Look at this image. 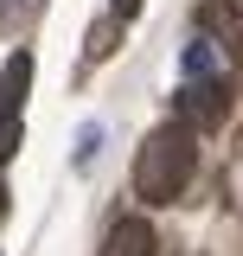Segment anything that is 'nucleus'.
Listing matches in <instances>:
<instances>
[{
  "mask_svg": "<svg viewBox=\"0 0 243 256\" xmlns=\"http://www.w3.org/2000/svg\"><path fill=\"white\" fill-rule=\"evenodd\" d=\"M26 90H32V52L13 45L0 64V116H26Z\"/></svg>",
  "mask_w": 243,
  "mask_h": 256,
  "instance_id": "4",
  "label": "nucleus"
},
{
  "mask_svg": "<svg viewBox=\"0 0 243 256\" xmlns=\"http://www.w3.org/2000/svg\"><path fill=\"white\" fill-rule=\"evenodd\" d=\"M6 205H13V198H6V186H0V218H6Z\"/></svg>",
  "mask_w": 243,
  "mask_h": 256,
  "instance_id": "10",
  "label": "nucleus"
},
{
  "mask_svg": "<svg viewBox=\"0 0 243 256\" xmlns=\"http://www.w3.org/2000/svg\"><path fill=\"white\" fill-rule=\"evenodd\" d=\"M102 256H154V224L148 218H116L102 237Z\"/></svg>",
  "mask_w": 243,
  "mask_h": 256,
  "instance_id": "5",
  "label": "nucleus"
},
{
  "mask_svg": "<svg viewBox=\"0 0 243 256\" xmlns=\"http://www.w3.org/2000/svg\"><path fill=\"white\" fill-rule=\"evenodd\" d=\"M224 116H230V84H180V116L173 122H186L192 134H205Z\"/></svg>",
  "mask_w": 243,
  "mask_h": 256,
  "instance_id": "2",
  "label": "nucleus"
},
{
  "mask_svg": "<svg viewBox=\"0 0 243 256\" xmlns=\"http://www.w3.org/2000/svg\"><path fill=\"white\" fill-rule=\"evenodd\" d=\"M20 141H26V116H0V166L20 154Z\"/></svg>",
  "mask_w": 243,
  "mask_h": 256,
  "instance_id": "8",
  "label": "nucleus"
},
{
  "mask_svg": "<svg viewBox=\"0 0 243 256\" xmlns=\"http://www.w3.org/2000/svg\"><path fill=\"white\" fill-rule=\"evenodd\" d=\"M198 173V134L186 122H160L134 154V192L141 205H173Z\"/></svg>",
  "mask_w": 243,
  "mask_h": 256,
  "instance_id": "1",
  "label": "nucleus"
},
{
  "mask_svg": "<svg viewBox=\"0 0 243 256\" xmlns=\"http://www.w3.org/2000/svg\"><path fill=\"white\" fill-rule=\"evenodd\" d=\"M45 13V0H0V38H26Z\"/></svg>",
  "mask_w": 243,
  "mask_h": 256,
  "instance_id": "6",
  "label": "nucleus"
},
{
  "mask_svg": "<svg viewBox=\"0 0 243 256\" xmlns=\"http://www.w3.org/2000/svg\"><path fill=\"white\" fill-rule=\"evenodd\" d=\"M180 77L186 84H230V52L198 32V38L186 45V58H180Z\"/></svg>",
  "mask_w": 243,
  "mask_h": 256,
  "instance_id": "3",
  "label": "nucleus"
},
{
  "mask_svg": "<svg viewBox=\"0 0 243 256\" xmlns=\"http://www.w3.org/2000/svg\"><path fill=\"white\" fill-rule=\"evenodd\" d=\"M109 13H116L122 26H128V20H134V13H141V0H109Z\"/></svg>",
  "mask_w": 243,
  "mask_h": 256,
  "instance_id": "9",
  "label": "nucleus"
},
{
  "mask_svg": "<svg viewBox=\"0 0 243 256\" xmlns=\"http://www.w3.org/2000/svg\"><path fill=\"white\" fill-rule=\"evenodd\" d=\"M116 45H122V20H116V13H102V20L90 26V38H84V58H109Z\"/></svg>",
  "mask_w": 243,
  "mask_h": 256,
  "instance_id": "7",
  "label": "nucleus"
}]
</instances>
